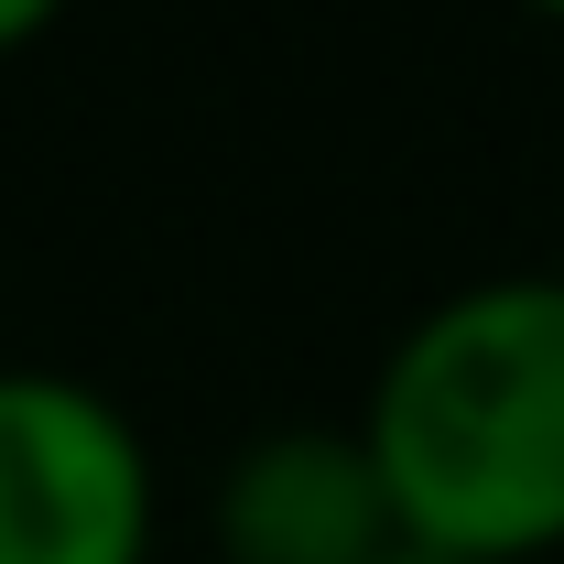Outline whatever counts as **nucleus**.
I'll return each instance as SVG.
<instances>
[{"instance_id": "nucleus-1", "label": "nucleus", "mask_w": 564, "mask_h": 564, "mask_svg": "<svg viewBox=\"0 0 564 564\" xmlns=\"http://www.w3.org/2000/svg\"><path fill=\"white\" fill-rule=\"evenodd\" d=\"M358 434L402 543L467 564L564 554V272H489L423 304L380 358Z\"/></svg>"}, {"instance_id": "nucleus-2", "label": "nucleus", "mask_w": 564, "mask_h": 564, "mask_svg": "<svg viewBox=\"0 0 564 564\" xmlns=\"http://www.w3.org/2000/svg\"><path fill=\"white\" fill-rule=\"evenodd\" d=\"M141 423L76 369H0V564H152Z\"/></svg>"}, {"instance_id": "nucleus-3", "label": "nucleus", "mask_w": 564, "mask_h": 564, "mask_svg": "<svg viewBox=\"0 0 564 564\" xmlns=\"http://www.w3.org/2000/svg\"><path fill=\"white\" fill-rule=\"evenodd\" d=\"M402 510L358 423H282L250 434L217 478V564H380Z\"/></svg>"}, {"instance_id": "nucleus-4", "label": "nucleus", "mask_w": 564, "mask_h": 564, "mask_svg": "<svg viewBox=\"0 0 564 564\" xmlns=\"http://www.w3.org/2000/svg\"><path fill=\"white\" fill-rule=\"evenodd\" d=\"M66 22V0H0V55H22V44H44Z\"/></svg>"}, {"instance_id": "nucleus-5", "label": "nucleus", "mask_w": 564, "mask_h": 564, "mask_svg": "<svg viewBox=\"0 0 564 564\" xmlns=\"http://www.w3.org/2000/svg\"><path fill=\"white\" fill-rule=\"evenodd\" d=\"M380 564H467V554H434V543H391Z\"/></svg>"}, {"instance_id": "nucleus-6", "label": "nucleus", "mask_w": 564, "mask_h": 564, "mask_svg": "<svg viewBox=\"0 0 564 564\" xmlns=\"http://www.w3.org/2000/svg\"><path fill=\"white\" fill-rule=\"evenodd\" d=\"M521 11H543V22H564V0H521Z\"/></svg>"}]
</instances>
